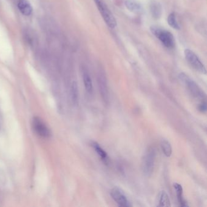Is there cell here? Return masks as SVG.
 <instances>
[{
	"instance_id": "6da1fadb",
	"label": "cell",
	"mask_w": 207,
	"mask_h": 207,
	"mask_svg": "<svg viewBox=\"0 0 207 207\" xmlns=\"http://www.w3.org/2000/svg\"><path fill=\"white\" fill-rule=\"evenodd\" d=\"M156 159V149L153 146L148 148L143 154L141 168L143 174L146 177H150L154 171Z\"/></svg>"
},
{
	"instance_id": "7a4b0ae2",
	"label": "cell",
	"mask_w": 207,
	"mask_h": 207,
	"mask_svg": "<svg viewBox=\"0 0 207 207\" xmlns=\"http://www.w3.org/2000/svg\"><path fill=\"white\" fill-rule=\"evenodd\" d=\"M178 78L183 83L187 90L189 92L193 97L201 100L202 102L205 99V93L199 86L196 83L192 80L188 75L185 73H181L178 75Z\"/></svg>"
},
{
	"instance_id": "3957f363",
	"label": "cell",
	"mask_w": 207,
	"mask_h": 207,
	"mask_svg": "<svg viewBox=\"0 0 207 207\" xmlns=\"http://www.w3.org/2000/svg\"><path fill=\"white\" fill-rule=\"evenodd\" d=\"M150 30L152 34L166 48L172 49L175 46V39L170 32L156 26H152Z\"/></svg>"
},
{
	"instance_id": "277c9868",
	"label": "cell",
	"mask_w": 207,
	"mask_h": 207,
	"mask_svg": "<svg viewBox=\"0 0 207 207\" xmlns=\"http://www.w3.org/2000/svg\"><path fill=\"white\" fill-rule=\"evenodd\" d=\"M94 1L107 26L111 29L115 28L117 24V21L111 11L103 2V0H94Z\"/></svg>"
},
{
	"instance_id": "5b68a950",
	"label": "cell",
	"mask_w": 207,
	"mask_h": 207,
	"mask_svg": "<svg viewBox=\"0 0 207 207\" xmlns=\"http://www.w3.org/2000/svg\"><path fill=\"white\" fill-rule=\"evenodd\" d=\"M184 55L187 62L194 69L202 74H206L205 66L194 52L187 49L184 50Z\"/></svg>"
},
{
	"instance_id": "8992f818",
	"label": "cell",
	"mask_w": 207,
	"mask_h": 207,
	"mask_svg": "<svg viewBox=\"0 0 207 207\" xmlns=\"http://www.w3.org/2000/svg\"><path fill=\"white\" fill-rule=\"evenodd\" d=\"M32 125L34 131L38 135L43 138H49L51 136L52 133L50 129L40 118L34 117Z\"/></svg>"
},
{
	"instance_id": "52a82bcc",
	"label": "cell",
	"mask_w": 207,
	"mask_h": 207,
	"mask_svg": "<svg viewBox=\"0 0 207 207\" xmlns=\"http://www.w3.org/2000/svg\"><path fill=\"white\" fill-rule=\"evenodd\" d=\"M110 194H111L113 199L118 204V206L124 207L131 206V203L125 195V192L121 188L118 187H114L111 189Z\"/></svg>"
},
{
	"instance_id": "ba28073f",
	"label": "cell",
	"mask_w": 207,
	"mask_h": 207,
	"mask_svg": "<svg viewBox=\"0 0 207 207\" xmlns=\"http://www.w3.org/2000/svg\"><path fill=\"white\" fill-rule=\"evenodd\" d=\"M17 6L22 14L25 16L31 15L33 12V8L27 0H18Z\"/></svg>"
},
{
	"instance_id": "9c48e42d",
	"label": "cell",
	"mask_w": 207,
	"mask_h": 207,
	"mask_svg": "<svg viewBox=\"0 0 207 207\" xmlns=\"http://www.w3.org/2000/svg\"><path fill=\"white\" fill-rule=\"evenodd\" d=\"M149 9L152 16L154 19H159L162 14V7L161 4L153 0L149 4Z\"/></svg>"
},
{
	"instance_id": "30bf717a",
	"label": "cell",
	"mask_w": 207,
	"mask_h": 207,
	"mask_svg": "<svg viewBox=\"0 0 207 207\" xmlns=\"http://www.w3.org/2000/svg\"><path fill=\"white\" fill-rule=\"evenodd\" d=\"M174 188L176 191V197L177 199V200L181 206L182 207H185V206H188V204L187 202L184 199V196H183V188L181 185L178 184L177 183H175L173 185Z\"/></svg>"
},
{
	"instance_id": "8fae6325",
	"label": "cell",
	"mask_w": 207,
	"mask_h": 207,
	"mask_svg": "<svg viewBox=\"0 0 207 207\" xmlns=\"http://www.w3.org/2000/svg\"><path fill=\"white\" fill-rule=\"evenodd\" d=\"M91 144L94 149L100 157V158H101L102 160L105 164H108L109 162V157L106 152L100 146V145L97 142H93Z\"/></svg>"
},
{
	"instance_id": "7c38bea8",
	"label": "cell",
	"mask_w": 207,
	"mask_h": 207,
	"mask_svg": "<svg viewBox=\"0 0 207 207\" xmlns=\"http://www.w3.org/2000/svg\"><path fill=\"white\" fill-rule=\"evenodd\" d=\"M157 206H171V202L169 196L165 191L159 192L157 197Z\"/></svg>"
},
{
	"instance_id": "4fadbf2b",
	"label": "cell",
	"mask_w": 207,
	"mask_h": 207,
	"mask_svg": "<svg viewBox=\"0 0 207 207\" xmlns=\"http://www.w3.org/2000/svg\"><path fill=\"white\" fill-rule=\"evenodd\" d=\"M125 5L128 10L134 13H139L142 9V6L135 0H126Z\"/></svg>"
},
{
	"instance_id": "5bb4252c",
	"label": "cell",
	"mask_w": 207,
	"mask_h": 207,
	"mask_svg": "<svg viewBox=\"0 0 207 207\" xmlns=\"http://www.w3.org/2000/svg\"><path fill=\"white\" fill-rule=\"evenodd\" d=\"M83 83L86 92L89 94H91L93 92V84L91 77L87 71L83 72Z\"/></svg>"
},
{
	"instance_id": "9a60e30c",
	"label": "cell",
	"mask_w": 207,
	"mask_h": 207,
	"mask_svg": "<svg viewBox=\"0 0 207 207\" xmlns=\"http://www.w3.org/2000/svg\"><path fill=\"white\" fill-rule=\"evenodd\" d=\"M71 95L72 103L74 105L77 106L79 102V91L77 83L74 81L71 87Z\"/></svg>"
},
{
	"instance_id": "2e32d148",
	"label": "cell",
	"mask_w": 207,
	"mask_h": 207,
	"mask_svg": "<svg viewBox=\"0 0 207 207\" xmlns=\"http://www.w3.org/2000/svg\"><path fill=\"white\" fill-rule=\"evenodd\" d=\"M161 148L164 155L170 157L172 154V146L169 141L165 139H163L161 142Z\"/></svg>"
},
{
	"instance_id": "e0dca14e",
	"label": "cell",
	"mask_w": 207,
	"mask_h": 207,
	"mask_svg": "<svg viewBox=\"0 0 207 207\" xmlns=\"http://www.w3.org/2000/svg\"><path fill=\"white\" fill-rule=\"evenodd\" d=\"M167 22L172 28L176 30H179L181 29L180 25H179L178 23L177 22V17L174 13H171L168 15L167 18Z\"/></svg>"
},
{
	"instance_id": "ac0fdd59",
	"label": "cell",
	"mask_w": 207,
	"mask_h": 207,
	"mask_svg": "<svg viewBox=\"0 0 207 207\" xmlns=\"http://www.w3.org/2000/svg\"><path fill=\"white\" fill-rule=\"evenodd\" d=\"M198 109H199V111H200L201 113H206V109H207L206 102H204V101H202V102L199 105Z\"/></svg>"
}]
</instances>
